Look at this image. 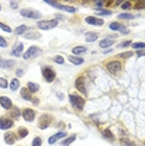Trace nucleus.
<instances>
[{"label": "nucleus", "instance_id": "f257e3e1", "mask_svg": "<svg viewBox=\"0 0 145 146\" xmlns=\"http://www.w3.org/2000/svg\"><path fill=\"white\" fill-rule=\"evenodd\" d=\"M69 100H70V104L74 106L76 110H83L84 105H85V100L81 96H78V95H69Z\"/></svg>", "mask_w": 145, "mask_h": 146}, {"label": "nucleus", "instance_id": "f03ea898", "mask_svg": "<svg viewBox=\"0 0 145 146\" xmlns=\"http://www.w3.org/2000/svg\"><path fill=\"white\" fill-rule=\"evenodd\" d=\"M20 15L28 19H40L41 18L40 13L34 10V9H23V10H20Z\"/></svg>", "mask_w": 145, "mask_h": 146}, {"label": "nucleus", "instance_id": "7ed1b4c3", "mask_svg": "<svg viewBox=\"0 0 145 146\" xmlns=\"http://www.w3.org/2000/svg\"><path fill=\"white\" fill-rule=\"evenodd\" d=\"M38 28L43 29V30H50V29L55 28L58 25V20L53 19V20H43V21H38Z\"/></svg>", "mask_w": 145, "mask_h": 146}, {"label": "nucleus", "instance_id": "20e7f679", "mask_svg": "<svg viewBox=\"0 0 145 146\" xmlns=\"http://www.w3.org/2000/svg\"><path fill=\"white\" fill-rule=\"evenodd\" d=\"M47 4L54 6V8L57 9H60V10H64V11H68V13H75L76 11V9L74 8V6H69V5H63V4H59L57 1H45Z\"/></svg>", "mask_w": 145, "mask_h": 146}, {"label": "nucleus", "instance_id": "39448f33", "mask_svg": "<svg viewBox=\"0 0 145 146\" xmlns=\"http://www.w3.org/2000/svg\"><path fill=\"white\" fill-rule=\"evenodd\" d=\"M106 69L111 74H116V72H119L121 70V64L119 61H110L106 64Z\"/></svg>", "mask_w": 145, "mask_h": 146}, {"label": "nucleus", "instance_id": "423d86ee", "mask_svg": "<svg viewBox=\"0 0 145 146\" xmlns=\"http://www.w3.org/2000/svg\"><path fill=\"white\" fill-rule=\"evenodd\" d=\"M51 122V116L48 115V114H44L41 115L40 120H39V129H41V130H44V129H47L49 125H50Z\"/></svg>", "mask_w": 145, "mask_h": 146}, {"label": "nucleus", "instance_id": "0eeeda50", "mask_svg": "<svg viewBox=\"0 0 145 146\" xmlns=\"http://www.w3.org/2000/svg\"><path fill=\"white\" fill-rule=\"evenodd\" d=\"M43 76H44V79L48 82H51V81H54V79H55V72L53 69L47 66V68L43 69Z\"/></svg>", "mask_w": 145, "mask_h": 146}, {"label": "nucleus", "instance_id": "6e6552de", "mask_svg": "<svg viewBox=\"0 0 145 146\" xmlns=\"http://www.w3.org/2000/svg\"><path fill=\"white\" fill-rule=\"evenodd\" d=\"M38 54H40V50H39L38 46H31V48H29L28 50L24 52V55H23V58L25 59V60H28V59L33 58V56H36Z\"/></svg>", "mask_w": 145, "mask_h": 146}, {"label": "nucleus", "instance_id": "1a4fd4ad", "mask_svg": "<svg viewBox=\"0 0 145 146\" xmlns=\"http://www.w3.org/2000/svg\"><path fill=\"white\" fill-rule=\"evenodd\" d=\"M109 26H110V29L111 30H114V31H120V33H123V34H128V33H129V30H128L124 25H121L120 23H118V21L111 23Z\"/></svg>", "mask_w": 145, "mask_h": 146}, {"label": "nucleus", "instance_id": "9d476101", "mask_svg": "<svg viewBox=\"0 0 145 146\" xmlns=\"http://www.w3.org/2000/svg\"><path fill=\"white\" fill-rule=\"evenodd\" d=\"M75 88L78 89L80 92H83L84 95H86V88H85V80L83 76H80V78L76 79V81H75Z\"/></svg>", "mask_w": 145, "mask_h": 146}, {"label": "nucleus", "instance_id": "9b49d317", "mask_svg": "<svg viewBox=\"0 0 145 146\" xmlns=\"http://www.w3.org/2000/svg\"><path fill=\"white\" fill-rule=\"evenodd\" d=\"M85 21L90 25H96V26L104 25L103 19H99V18H96V16H86V18H85Z\"/></svg>", "mask_w": 145, "mask_h": 146}, {"label": "nucleus", "instance_id": "f8f14e48", "mask_svg": "<svg viewBox=\"0 0 145 146\" xmlns=\"http://www.w3.org/2000/svg\"><path fill=\"white\" fill-rule=\"evenodd\" d=\"M23 117L25 119V121L31 122L35 117V111L31 110V109H24V110H23Z\"/></svg>", "mask_w": 145, "mask_h": 146}, {"label": "nucleus", "instance_id": "ddd939ff", "mask_svg": "<svg viewBox=\"0 0 145 146\" xmlns=\"http://www.w3.org/2000/svg\"><path fill=\"white\" fill-rule=\"evenodd\" d=\"M13 126V120L6 117L0 119V130H6V129H10Z\"/></svg>", "mask_w": 145, "mask_h": 146}, {"label": "nucleus", "instance_id": "4468645a", "mask_svg": "<svg viewBox=\"0 0 145 146\" xmlns=\"http://www.w3.org/2000/svg\"><path fill=\"white\" fill-rule=\"evenodd\" d=\"M4 141L6 142L8 145H14L16 142V136L14 132H6L4 135Z\"/></svg>", "mask_w": 145, "mask_h": 146}, {"label": "nucleus", "instance_id": "2eb2a0df", "mask_svg": "<svg viewBox=\"0 0 145 146\" xmlns=\"http://www.w3.org/2000/svg\"><path fill=\"white\" fill-rule=\"evenodd\" d=\"M0 104H1L3 109H6V110L11 109V106H13V102L8 96H1V98H0Z\"/></svg>", "mask_w": 145, "mask_h": 146}, {"label": "nucleus", "instance_id": "dca6fc26", "mask_svg": "<svg viewBox=\"0 0 145 146\" xmlns=\"http://www.w3.org/2000/svg\"><path fill=\"white\" fill-rule=\"evenodd\" d=\"M67 136V132L65 131H61V132H58V134H55V135H53L50 136V139H49V144H55L59 139H63V137H65Z\"/></svg>", "mask_w": 145, "mask_h": 146}, {"label": "nucleus", "instance_id": "f3484780", "mask_svg": "<svg viewBox=\"0 0 145 146\" xmlns=\"http://www.w3.org/2000/svg\"><path fill=\"white\" fill-rule=\"evenodd\" d=\"M23 49H24V45H23V42H18L15 48L11 50V55L13 56H20L23 54Z\"/></svg>", "mask_w": 145, "mask_h": 146}, {"label": "nucleus", "instance_id": "a211bd4d", "mask_svg": "<svg viewBox=\"0 0 145 146\" xmlns=\"http://www.w3.org/2000/svg\"><path fill=\"white\" fill-rule=\"evenodd\" d=\"M15 62L13 60H4V59H0V68L3 69H10Z\"/></svg>", "mask_w": 145, "mask_h": 146}, {"label": "nucleus", "instance_id": "6ab92c4d", "mask_svg": "<svg viewBox=\"0 0 145 146\" xmlns=\"http://www.w3.org/2000/svg\"><path fill=\"white\" fill-rule=\"evenodd\" d=\"M20 94L23 96V99H25L26 101H31L33 100V98H31V95H30V91L28 90V88H23L21 91H20Z\"/></svg>", "mask_w": 145, "mask_h": 146}, {"label": "nucleus", "instance_id": "aec40b11", "mask_svg": "<svg viewBox=\"0 0 145 146\" xmlns=\"http://www.w3.org/2000/svg\"><path fill=\"white\" fill-rule=\"evenodd\" d=\"M114 44V39H110V38H108V39H103V40L100 41V48H109V46H111Z\"/></svg>", "mask_w": 145, "mask_h": 146}, {"label": "nucleus", "instance_id": "412c9836", "mask_svg": "<svg viewBox=\"0 0 145 146\" xmlns=\"http://www.w3.org/2000/svg\"><path fill=\"white\" fill-rule=\"evenodd\" d=\"M96 39H98V35L95 33H86L85 34V40L88 42H94Z\"/></svg>", "mask_w": 145, "mask_h": 146}, {"label": "nucleus", "instance_id": "4be33fe9", "mask_svg": "<svg viewBox=\"0 0 145 146\" xmlns=\"http://www.w3.org/2000/svg\"><path fill=\"white\" fill-rule=\"evenodd\" d=\"M69 60H70V62L71 64H74V65H81L84 62V59L79 58V56H70Z\"/></svg>", "mask_w": 145, "mask_h": 146}, {"label": "nucleus", "instance_id": "5701e85b", "mask_svg": "<svg viewBox=\"0 0 145 146\" xmlns=\"http://www.w3.org/2000/svg\"><path fill=\"white\" fill-rule=\"evenodd\" d=\"M75 139H76V135H71V136H69L68 139H65V140L61 142V146H69V145L71 144V142H74V141H75Z\"/></svg>", "mask_w": 145, "mask_h": 146}, {"label": "nucleus", "instance_id": "b1692460", "mask_svg": "<svg viewBox=\"0 0 145 146\" xmlns=\"http://www.w3.org/2000/svg\"><path fill=\"white\" fill-rule=\"evenodd\" d=\"M85 51H86V48H85V46H75V48H72V54H75V55L83 54Z\"/></svg>", "mask_w": 145, "mask_h": 146}, {"label": "nucleus", "instance_id": "393cba45", "mask_svg": "<svg viewBox=\"0 0 145 146\" xmlns=\"http://www.w3.org/2000/svg\"><path fill=\"white\" fill-rule=\"evenodd\" d=\"M28 90L30 92H36L39 90V85L35 82H28Z\"/></svg>", "mask_w": 145, "mask_h": 146}, {"label": "nucleus", "instance_id": "a878e982", "mask_svg": "<svg viewBox=\"0 0 145 146\" xmlns=\"http://www.w3.org/2000/svg\"><path fill=\"white\" fill-rule=\"evenodd\" d=\"M103 136H105V137L109 139V140H114V135H113V132L110 131V129H105V130H103Z\"/></svg>", "mask_w": 145, "mask_h": 146}, {"label": "nucleus", "instance_id": "bb28decb", "mask_svg": "<svg viewBox=\"0 0 145 146\" xmlns=\"http://www.w3.org/2000/svg\"><path fill=\"white\" fill-rule=\"evenodd\" d=\"M10 89L13 91H15L16 89H19V80L18 79H13L11 82H10Z\"/></svg>", "mask_w": 145, "mask_h": 146}, {"label": "nucleus", "instance_id": "cd10ccee", "mask_svg": "<svg viewBox=\"0 0 145 146\" xmlns=\"http://www.w3.org/2000/svg\"><path fill=\"white\" fill-rule=\"evenodd\" d=\"M26 29H28V28H26V25H20V26H19V28L15 30V34H18V35L24 34V33L26 31Z\"/></svg>", "mask_w": 145, "mask_h": 146}, {"label": "nucleus", "instance_id": "c85d7f7f", "mask_svg": "<svg viewBox=\"0 0 145 146\" xmlns=\"http://www.w3.org/2000/svg\"><path fill=\"white\" fill-rule=\"evenodd\" d=\"M28 134H29V131L26 130L25 127H20L19 129V136L23 139V137H25V136H28Z\"/></svg>", "mask_w": 145, "mask_h": 146}, {"label": "nucleus", "instance_id": "c756f323", "mask_svg": "<svg viewBox=\"0 0 145 146\" xmlns=\"http://www.w3.org/2000/svg\"><path fill=\"white\" fill-rule=\"evenodd\" d=\"M25 38L26 39H39L40 38V34H39V33H30V34H26L25 35Z\"/></svg>", "mask_w": 145, "mask_h": 146}, {"label": "nucleus", "instance_id": "7c9ffc66", "mask_svg": "<svg viewBox=\"0 0 145 146\" xmlns=\"http://www.w3.org/2000/svg\"><path fill=\"white\" fill-rule=\"evenodd\" d=\"M133 45V49H145V42H134Z\"/></svg>", "mask_w": 145, "mask_h": 146}, {"label": "nucleus", "instance_id": "2f4dec72", "mask_svg": "<svg viewBox=\"0 0 145 146\" xmlns=\"http://www.w3.org/2000/svg\"><path fill=\"white\" fill-rule=\"evenodd\" d=\"M118 18H119V19H126V20H130V19H134V15H131V14H120Z\"/></svg>", "mask_w": 145, "mask_h": 146}, {"label": "nucleus", "instance_id": "473e14b6", "mask_svg": "<svg viewBox=\"0 0 145 146\" xmlns=\"http://www.w3.org/2000/svg\"><path fill=\"white\" fill-rule=\"evenodd\" d=\"M31 146H41V139L40 137H35L34 140H33Z\"/></svg>", "mask_w": 145, "mask_h": 146}, {"label": "nucleus", "instance_id": "72a5a7b5", "mask_svg": "<svg viewBox=\"0 0 145 146\" xmlns=\"http://www.w3.org/2000/svg\"><path fill=\"white\" fill-rule=\"evenodd\" d=\"M0 88H3V89L8 88V81H6V79L0 78Z\"/></svg>", "mask_w": 145, "mask_h": 146}, {"label": "nucleus", "instance_id": "f704fd0d", "mask_svg": "<svg viewBox=\"0 0 145 146\" xmlns=\"http://www.w3.org/2000/svg\"><path fill=\"white\" fill-rule=\"evenodd\" d=\"M96 14L98 15H110L111 11L110 10H98L96 9Z\"/></svg>", "mask_w": 145, "mask_h": 146}, {"label": "nucleus", "instance_id": "c9c22d12", "mask_svg": "<svg viewBox=\"0 0 145 146\" xmlns=\"http://www.w3.org/2000/svg\"><path fill=\"white\" fill-rule=\"evenodd\" d=\"M0 29H3V30H4V31H6V33H11V29L9 28L8 25L3 24V23H0Z\"/></svg>", "mask_w": 145, "mask_h": 146}, {"label": "nucleus", "instance_id": "e433bc0d", "mask_svg": "<svg viewBox=\"0 0 145 146\" xmlns=\"http://www.w3.org/2000/svg\"><path fill=\"white\" fill-rule=\"evenodd\" d=\"M55 62H58V64H64V59H63V56H55L54 59H53Z\"/></svg>", "mask_w": 145, "mask_h": 146}, {"label": "nucleus", "instance_id": "4c0bfd02", "mask_svg": "<svg viewBox=\"0 0 145 146\" xmlns=\"http://www.w3.org/2000/svg\"><path fill=\"white\" fill-rule=\"evenodd\" d=\"M121 144L125 145V146H134V144L131 141H129L128 139H121Z\"/></svg>", "mask_w": 145, "mask_h": 146}, {"label": "nucleus", "instance_id": "58836bf2", "mask_svg": "<svg viewBox=\"0 0 145 146\" xmlns=\"http://www.w3.org/2000/svg\"><path fill=\"white\" fill-rule=\"evenodd\" d=\"M135 8L139 9V10L140 9H144L145 8V1H138L136 4H135Z\"/></svg>", "mask_w": 145, "mask_h": 146}, {"label": "nucleus", "instance_id": "ea45409f", "mask_svg": "<svg viewBox=\"0 0 145 146\" xmlns=\"http://www.w3.org/2000/svg\"><path fill=\"white\" fill-rule=\"evenodd\" d=\"M131 8V3L130 1H125L121 4V9H130Z\"/></svg>", "mask_w": 145, "mask_h": 146}, {"label": "nucleus", "instance_id": "a19ab883", "mask_svg": "<svg viewBox=\"0 0 145 146\" xmlns=\"http://www.w3.org/2000/svg\"><path fill=\"white\" fill-rule=\"evenodd\" d=\"M131 55H133V52H131V51H128V52H123V54H120L119 56H120V58H123V59H125V58H130Z\"/></svg>", "mask_w": 145, "mask_h": 146}, {"label": "nucleus", "instance_id": "79ce46f5", "mask_svg": "<svg viewBox=\"0 0 145 146\" xmlns=\"http://www.w3.org/2000/svg\"><path fill=\"white\" fill-rule=\"evenodd\" d=\"M0 46H1V48H5L6 46V40L3 36H0Z\"/></svg>", "mask_w": 145, "mask_h": 146}, {"label": "nucleus", "instance_id": "37998d69", "mask_svg": "<svg viewBox=\"0 0 145 146\" xmlns=\"http://www.w3.org/2000/svg\"><path fill=\"white\" fill-rule=\"evenodd\" d=\"M131 44V41H124L121 42V44H119V48H126V46H129Z\"/></svg>", "mask_w": 145, "mask_h": 146}, {"label": "nucleus", "instance_id": "c03bdc74", "mask_svg": "<svg viewBox=\"0 0 145 146\" xmlns=\"http://www.w3.org/2000/svg\"><path fill=\"white\" fill-rule=\"evenodd\" d=\"M11 116H14V117H18V116H19V110H18V109H14V110L11 111Z\"/></svg>", "mask_w": 145, "mask_h": 146}, {"label": "nucleus", "instance_id": "a18cd8bd", "mask_svg": "<svg viewBox=\"0 0 145 146\" xmlns=\"http://www.w3.org/2000/svg\"><path fill=\"white\" fill-rule=\"evenodd\" d=\"M10 6H11V8H16V6H18V1H11Z\"/></svg>", "mask_w": 145, "mask_h": 146}, {"label": "nucleus", "instance_id": "49530a36", "mask_svg": "<svg viewBox=\"0 0 145 146\" xmlns=\"http://www.w3.org/2000/svg\"><path fill=\"white\" fill-rule=\"evenodd\" d=\"M16 74H18V76H21V75H24V71H23V70H18V71H16Z\"/></svg>", "mask_w": 145, "mask_h": 146}, {"label": "nucleus", "instance_id": "de8ad7c7", "mask_svg": "<svg viewBox=\"0 0 145 146\" xmlns=\"http://www.w3.org/2000/svg\"><path fill=\"white\" fill-rule=\"evenodd\" d=\"M95 5H96V6H101V5H103V1H96V3H95Z\"/></svg>", "mask_w": 145, "mask_h": 146}, {"label": "nucleus", "instance_id": "09e8293b", "mask_svg": "<svg viewBox=\"0 0 145 146\" xmlns=\"http://www.w3.org/2000/svg\"><path fill=\"white\" fill-rule=\"evenodd\" d=\"M0 9H1V6H0Z\"/></svg>", "mask_w": 145, "mask_h": 146}]
</instances>
